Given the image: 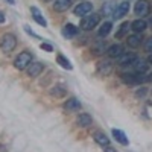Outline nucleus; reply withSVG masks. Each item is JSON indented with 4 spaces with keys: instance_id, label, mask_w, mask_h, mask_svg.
<instances>
[{
    "instance_id": "obj_9",
    "label": "nucleus",
    "mask_w": 152,
    "mask_h": 152,
    "mask_svg": "<svg viewBox=\"0 0 152 152\" xmlns=\"http://www.w3.org/2000/svg\"><path fill=\"white\" fill-rule=\"evenodd\" d=\"M123 46L122 44H113V46H110L108 49H107V53H108V56L110 58H120L125 52H123Z\"/></svg>"
},
{
    "instance_id": "obj_10",
    "label": "nucleus",
    "mask_w": 152,
    "mask_h": 152,
    "mask_svg": "<svg viewBox=\"0 0 152 152\" xmlns=\"http://www.w3.org/2000/svg\"><path fill=\"white\" fill-rule=\"evenodd\" d=\"M44 70V66L41 62H31V66L28 67V76L31 78H37V76H40V73Z\"/></svg>"
},
{
    "instance_id": "obj_28",
    "label": "nucleus",
    "mask_w": 152,
    "mask_h": 152,
    "mask_svg": "<svg viewBox=\"0 0 152 152\" xmlns=\"http://www.w3.org/2000/svg\"><path fill=\"white\" fill-rule=\"evenodd\" d=\"M40 47H41L43 50H47V52H53V47L50 46V44H47V43H41Z\"/></svg>"
},
{
    "instance_id": "obj_30",
    "label": "nucleus",
    "mask_w": 152,
    "mask_h": 152,
    "mask_svg": "<svg viewBox=\"0 0 152 152\" xmlns=\"http://www.w3.org/2000/svg\"><path fill=\"white\" fill-rule=\"evenodd\" d=\"M5 21V15H3V12H0V24H2Z\"/></svg>"
},
{
    "instance_id": "obj_32",
    "label": "nucleus",
    "mask_w": 152,
    "mask_h": 152,
    "mask_svg": "<svg viewBox=\"0 0 152 152\" xmlns=\"http://www.w3.org/2000/svg\"><path fill=\"white\" fill-rule=\"evenodd\" d=\"M148 62H149V64H152V53H151V56L148 58Z\"/></svg>"
},
{
    "instance_id": "obj_34",
    "label": "nucleus",
    "mask_w": 152,
    "mask_h": 152,
    "mask_svg": "<svg viewBox=\"0 0 152 152\" xmlns=\"http://www.w3.org/2000/svg\"><path fill=\"white\" fill-rule=\"evenodd\" d=\"M149 24H151V28H152V17H151V20H149Z\"/></svg>"
},
{
    "instance_id": "obj_4",
    "label": "nucleus",
    "mask_w": 152,
    "mask_h": 152,
    "mask_svg": "<svg viewBox=\"0 0 152 152\" xmlns=\"http://www.w3.org/2000/svg\"><path fill=\"white\" fill-rule=\"evenodd\" d=\"M129 67L132 69L134 73L143 75V73H146L148 69H149V62L145 61V59H138V58H135V59L131 62V64H129Z\"/></svg>"
},
{
    "instance_id": "obj_5",
    "label": "nucleus",
    "mask_w": 152,
    "mask_h": 152,
    "mask_svg": "<svg viewBox=\"0 0 152 152\" xmlns=\"http://www.w3.org/2000/svg\"><path fill=\"white\" fill-rule=\"evenodd\" d=\"M134 11H135V15H138L140 18L146 17V15L149 14V11H151L149 2H148V0H138V2L135 3V8H134Z\"/></svg>"
},
{
    "instance_id": "obj_35",
    "label": "nucleus",
    "mask_w": 152,
    "mask_h": 152,
    "mask_svg": "<svg viewBox=\"0 0 152 152\" xmlns=\"http://www.w3.org/2000/svg\"><path fill=\"white\" fill-rule=\"evenodd\" d=\"M149 79H151V81H152V73H151V75H149Z\"/></svg>"
},
{
    "instance_id": "obj_17",
    "label": "nucleus",
    "mask_w": 152,
    "mask_h": 152,
    "mask_svg": "<svg viewBox=\"0 0 152 152\" xmlns=\"http://www.w3.org/2000/svg\"><path fill=\"white\" fill-rule=\"evenodd\" d=\"M113 137L116 138V142H119V143H120V145H123V146L129 145L128 137H126V135H125V132H123V131H120V129H113Z\"/></svg>"
},
{
    "instance_id": "obj_6",
    "label": "nucleus",
    "mask_w": 152,
    "mask_h": 152,
    "mask_svg": "<svg viewBox=\"0 0 152 152\" xmlns=\"http://www.w3.org/2000/svg\"><path fill=\"white\" fill-rule=\"evenodd\" d=\"M122 79L126 84H140L146 81V78H143V75H138V73H128V75L125 73L122 76Z\"/></svg>"
},
{
    "instance_id": "obj_23",
    "label": "nucleus",
    "mask_w": 152,
    "mask_h": 152,
    "mask_svg": "<svg viewBox=\"0 0 152 152\" xmlns=\"http://www.w3.org/2000/svg\"><path fill=\"white\" fill-rule=\"evenodd\" d=\"M66 91H67V88L64 85H55L52 90H50V94L55 96V97H62L66 94Z\"/></svg>"
},
{
    "instance_id": "obj_25",
    "label": "nucleus",
    "mask_w": 152,
    "mask_h": 152,
    "mask_svg": "<svg viewBox=\"0 0 152 152\" xmlns=\"http://www.w3.org/2000/svg\"><path fill=\"white\" fill-rule=\"evenodd\" d=\"M56 62H58L62 69H67V70H72V69H73L72 64H70V61H69L66 56H62V55H58V56H56Z\"/></svg>"
},
{
    "instance_id": "obj_1",
    "label": "nucleus",
    "mask_w": 152,
    "mask_h": 152,
    "mask_svg": "<svg viewBox=\"0 0 152 152\" xmlns=\"http://www.w3.org/2000/svg\"><path fill=\"white\" fill-rule=\"evenodd\" d=\"M100 23V15L99 14H87L81 20V29L84 31H91Z\"/></svg>"
},
{
    "instance_id": "obj_31",
    "label": "nucleus",
    "mask_w": 152,
    "mask_h": 152,
    "mask_svg": "<svg viewBox=\"0 0 152 152\" xmlns=\"http://www.w3.org/2000/svg\"><path fill=\"white\" fill-rule=\"evenodd\" d=\"M105 152H116V149H113V148H110V146H107V149H105Z\"/></svg>"
},
{
    "instance_id": "obj_18",
    "label": "nucleus",
    "mask_w": 152,
    "mask_h": 152,
    "mask_svg": "<svg viewBox=\"0 0 152 152\" xmlns=\"http://www.w3.org/2000/svg\"><path fill=\"white\" fill-rule=\"evenodd\" d=\"M93 137H94V142H96L97 145H100V146H108V145H110V138H108L102 131H96Z\"/></svg>"
},
{
    "instance_id": "obj_19",
    "label": "nucleus",
    "mask_w": 152,
    "mask_h": 152,
    "mask_svg": "<svg viewBox=\"0 0 152 152\" xmlns=\"http://www.w3.org/2000/svg\"><path fill=\"white\" fill-rule=\"evenodd\" d=\"M135 58H137V56H135L134 53H123L120 58H117V62H119V66L125 67V66H129Z\"/></svg>"
},
{
    "instance_id": "obj_26",
    "label": "nucleus",
    "mask_w": 152,
    "mask_h": 152,
    "mask_svg": "<svg viewBox=\"0 0 152 152\" xmlns=\"http://www.w3.org/2000/svg\"><path fill=\"white\" fill-rule=\"evenodd\" d=\"M111 28H113L111 21H107V23H104L102 26H100V29H99V37H107V35L111 32Z\"/></svg>"
},
{
    "instance_id": "obj_27",
    "label": "nucleus",
    "mask_w": 152,
    "mask_h": 152,
    "mask_svg": "<svg viewBox=\"0 0 152 152\" xmlns=\"http://www.w3.org/2000/svg\"><path fill=\"white\" fill-rule=\"evenodd\" d=\"M145 50H146L148 53H152V37L146 40V43H145Z\"/></svg>"
},
{
    "instance_id": "obj_16",
    "label": "nucleus",
    "mask_w": 152,
    "mask_h": 152,
    "mask_svg": "<svg viewBox=\"0 0 152 152\" xmlns=\"http://www.w3.org/2000/svg\"><path fill=\"white\" fill-rule=\"evenodd\" d=\"M146 28H148V23H146L145 20H142V18L134 20V21L131 23V29H132L134 32H137V34H142Z\"/></svg>"
},
{
    "instance_id": "obj_21",
    "label": "nucleus",
    "mask_w": 152,
    "mask_h": 152,
    "mask_svg": "<svg viewBox=\"0 0 152 152\" xmlns=\"http://www.w3.org/2000/svg\"><path fill=\"white\" fill-rule=\"evenodd\" d=\"M142 40H143V38H142L140 34H134V35L128 37V40H126V41H128V46L129 47L135 49V47H138V46L142 44Z\"/></svg>"
},
{
    "instance_id": "obj_29",
    "label": "nucleus",
    "mask_w": 152,
    "mask_h": 152,
    "mask_svg": "<svg viewBox=\"0 0 152 152\" xmlns=\"http://www.w3.org/2000/svg\"><path fill=\"white\" fill-rule=\"evenodd\" d=\"M146 91H148L146 88H145V87H142L140 90H137V91H135V96H137V97H138V96L142 97V96H145V94H146Z\"/></svg>"
},
{
    "instance_id": "obj_3",
    "label": "nucleus",
    "mask_w": 152,
    "mask_h": 152,
    "mask_svg": "<svg viewBox=\"0 0 152 152\" xmlns=\"http://www.w3.org/2000/svg\"><path fill=\"white\" fill-rule=\"evenodd\" d=\"M31 62H32V55L29 52H21L14 61V67L17 70H24L31 66Z\"/></svg>"
},
{
    "instance_id": "obj_20",
    "label": "nucleus",
    "mask_w": 152,
    "mask_h": 152,
    "mask_svg": "<svg viewBox=\"0 0 152 152\" xmlns=\"http://www.w3.org/2000/svg\"><path fill=\"white\" fill-rule=\"evenodd\" d=\"M76 122H78V125L82 126V128H87V126H90L93 123V119H91V116H88L87 113H82V114H79V117Z\"/></svg>"
},
{
    "instance_id": "obj_2",
    "label": "nucleus",
    "mask_w": 152,
    "mask_h": 152,
    "mask_svg": "<svg viewBox=\"0 0 152 152\" xmlns=\"http://www.w3.org/2000/svg\"><path fill=\"white\" fill-rule=\"evenodd\" d=\"M17 46V38L12 35V34H5L2 37V41H0V49L2 52L8 53V52H12Z\"/></svg>"
},
{
    "instance_id": "obj_8",
    "label": "nucleus",
    "mask_w": 152,
    "mask_h": 152,
    "mask_svg": "<svg viewBox=\"0 0 152 152\" xmlns=\"http://www.w3.org/2000/svg\"><path fill=\"white\" fill-rule=\"evenodd\" d=\"M75 0H55V3H53V9L56 12H64L67 9L72 8Z\"/></svg>"
},
{
    "instance_id": "obj_22",
    "label": "nucleus",
    "mask_w": 152,
    "mask_h": 152,
    "mask_svg": "<svg viewBox=\"0 0 152 152\" xmlns=\"http://www.w3.org/2000/svg\"><path fill=\"white\" fill-rule=\"evenodd\" d=\"M76 34H78V28L73 26V24H66L64 29H62V35H64L66 38H73Z\"/></svg>"
},
{
    "instance_id": "obj_15",
    "label": "nucleus",
    "mask_w": 152,
    "mask_h": 152,
    "mask_svg": "<svg viewBox=\"0 0 152 152\" xmlns=\"http://www.w3.org/2000/svg\"><path fill=\"white\" fill-rule=\"evenodd\" d=\"M31 12H32V17H34V20H35L38 24H40V26H43V28H46V26H47V21H46V18L41 15L40 9L35 8V6H32V8H31Z\"/></svg>"
},
{
    "instance_id": "obj_14",
    "label": "nucleus",
    "mask_w": 152,
    "mask_h": 152,
    "mask_svg": "<svg viewBox=\"0 0 152 152\" xmlns=\"http://www.w3.org/2000/svg\"><path fill=\"white\" fill-rule=\"evenodd\" d=\"M64 110H66V111H69V113H73V111H79V110H81V102H79L78 99L72 97V99H69L67 102L64 104Z\"/></svg>"
},
{
    "instance_id": "obj_13",
    "label": "nucleus",
    "mask_w": 152,
    "mask_h": 152,
    "mask_svg": "<svg viewBox=\"0 0 152 152\" xmlns=\"http://www.w3.org/2000/svg\"><path fill=\"white\" fill-rule=\"evenodd\" d=\"M128 11H129V3H128V2H122V3H119L116 12H114V15H113V18L119 20V18H122L123 15L128 14Z\"/></svg>"
},
{
    "instance_id": "obj_24",
    "label": "nucleus",
    "mask_w": 152,
    "mask_h": 152,
    "mask_svg": "<svg viewBox=\"0 0 152 152\" xmlns=\"http://www.w3.org/2000/svg\"><path fill=\"white\" fill-rule=\"evenodd\" d=\"M129 29H131V23H128V21L122 23V24H120V29H119L117 34H116V38H123L126 34H128Z\"/></svg>"
},
{
    "instance_id": "obj_12",
    "label": "nucleus",
    "mask_w": 152,
    "mask_h": 152,
    "mask_svg": "<svg viewBox=\"0 0 152 152\" xmlns=\"http://www.w3.org/2000/svg\"><path fill=\"white\" fill-rule=\"evenodd\" d=\"M117 6H119V5L114 2V0L104 3V6H102V14L107 15V17H113V15H114V12H116V9H117Z\"/></svg>"
},
{
    "instance_id": "obj_33",
    "label": "nucleus",
    "mask_w": 152,
    "mask_h": 152,
    "mask_svg": "<svg viewBox=\"0 0 152 152\" xmlns=\"http://www.w3.org/2000/svg\"><path fill=\"white\" fill-rule=\"evenodd\" d=\"M6 2H8L9 5H14V0H6Z\"/></svg>"
},
{
    "instance_id": "obj_11",
    "label": "nucleus",
    "mask_w": 152,
    "mask_h": 152,
    "mask_svg": "<svg viewBox=\"0 0 152 152\" xmlns=\"http://www.w3.org/2000/svg\"><path fill=\"white\" fill-rule=\"evenodd\" d=\"M111 70H113V62L108 61V59H104V61H100L99 64H97V72L100 75H104V76L110 75Z\"/></svg>"
},
{
    "instance_id": "obj_7",
    "label": "nucleus",
    "mask_w": 152,
    "mask_h": 152,
    "mask_svg": "<svg viewBox=\"0 0 152 152\" xmlns=\"http://www.w3.org/2000/svg\"><path fill=\"white\" fill-rule=\"evenodd\" d=\"M93 11V3L90 2H82L79 3L78 6L75 8V15H87V14H90V12Z\"/></svg>"
}]
</instances>
